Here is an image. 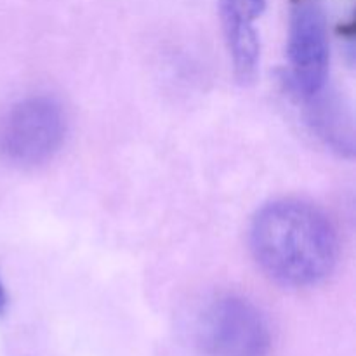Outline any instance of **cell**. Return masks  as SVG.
I'll return each instance as SVG.
<instances>
[{
  "label": "cell",
  "mask_w": 356,
  "mask_h": 356,
  "mask_svg": "<svg viewBox=\"0 0 356 356\" xmlns=\"http://www.w3.org/2000/svg\"><path fill=\"white\" fill-rule=\"evenodd\" d=\"M197 341L207 356H266L271 332L266 316L254 302L226 294L200 312Z\"/></svg>",
  "instance_id": "obj_2"
},
{
  "label": "cell",
  "mask_w": 356,
  "mask_h": 356,
  "mask_svg": "<svg viewBox=\"0 0 356 356\" xmlns=\"http://www.w3.org/2000/svg\"><path fill=\"white\" fill-rule=\"evenodd\" d=\"M219 9L236 79L250 82L259 68L261 42L256 21L263 14L264 0H219Z\"/></svg>",
  "instance_id": "obj_5"
},
{
  "label": "cell",
  "mask_w": 356,
  "mask_h": 356,
  "mask_svg": "<svg viewBox=\"0 0 356 356\" xmlns=\"http://www.w3.org/2000/svg\"><path fill=\"white\" fill-rule=\"evenodd\" d=\"M66 127V113L58 99L31 96L14 104L2 118L0 152L16 165H40L61 148Z\"/></svg>",
  "instance_id": "obj_3"
},
{
  "label": "cell",
  "mask_w": 356,
  "mask_h": 356,
  "mask_svg": "<svg viewBox=\"0 0 356 356\" xmlns=\"http://www.w3.org/2000/svg\"><path fill=\"white\" fill-rule=\"evenodd\" d=\"M289 80L298 96L318 99L329 76L330 44L325 13L313 0H296L289 17Z\"/></svg>",
  "instance_id": "obj_4"
},
{
  "label": "cell",
  "mask_w": 356,
  "mask_h": 356,
  "mask_svg": "<svg viewBox=\"0 0 356 356\" xmlns=\"http://www.w3.org/2000/svg\"><path fill=\"white\" fill-rule=\"evenodd\" d=\"M6 308H7V292H6V287H3L2 280H0V315L6 312Z\"/></svg>",
  "instance_id": "obj_6"
},
{
  "label": "cell",
  "mask_w": 356,
  "mask_h": 356,
  "mask_svg": "<svg viewBox=\"0 0 356 356\" xmlns=\"http://www.w3.org/2000/svg\"><path fill=\"white\" fill-rule=\"evenodd\" d=\"M249 243L261 270L285 287L320 284L337 261V235L330 219L315 205L294 198L257 211Z\"/></svg>",
  "instance_id": "obj_1"
}]
</instances>
